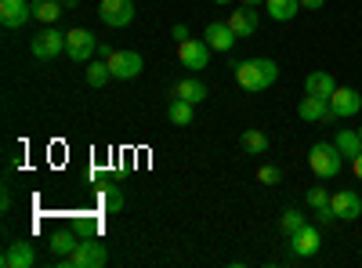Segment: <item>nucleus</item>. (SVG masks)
Returning <instances> with one entry per match:
<instances>
[{
    "label": "nucleus",
    "instance_id": "nucleus-1",
    "mask_svg": "<svg viewBox=\"0 0 362 268\" xmlns=\"http://www.w3.org/2000/svg\"><path fill=\"white\" fill-rule=\"evenodd\" d=\"M235 80L243 91L257 95V91H268V87L279 80V66L272 62V58H247V62L235 66Z\"/></svg>",
    "mask_w": 362,
    "mask_h": 268
},
{
    "label": "nucleus",
    "instance_id": "nucleus-2",
    "mask_svg": "<svg viewBox=\"0 0 362 268\" xmlns=\"http://www.w3.org/2000/svg\"><path fill=\"white\" fill-rule=\"evenodd\" d=\"M105 264H109V247L98 235H83V243L69 257H58V268H105Z\"/></svg>",
    "mask_w": 362,
    "mask_h": 268
},
{
    "label": "nucleus",
    "instance_id": "nucleus-3",
    "mask_svg": "<svg viewBox=\"0 0 362 268\" xmlns=\"http://www.w3.org/2000/svg\"><path fill=\"white\" fill-rule=\"evenodd\" d=\"M341 163H344V153L334 145V141H315L312 153H308V167L315 177H322V182H334V177L341 174Z\"/></svg>",
    "mask_w": 362,
    "mask_h": 268
},
{
    "label": "nucleus",
    "instance_id": "nucleus-4",
    "mask_svg": "<svg viewBox=\"0 0 362 268\" xmlns=\"http://www.w3.org/2000/svg\"><path fill=\"white\" fill-rule=\"evenodd\" d=\"M98 51V40L90 29H73V33H66V54H69V62H90V54Z\"/></svg>",
    "mask_w": 362,
    "mask_h": 268
},
{
    "label": "nucleus",
    "instance_id": "nucleus-5",
    "mask_svg": "<svg viewBox=\"0 0 362 268\" xmlns=\"http://www.w3.org/2000/svg\"><path fill=\"white\" fill-rule=\"evenodd\" d=\"M297 116L305 124H337V112H334V105H329V98H315V95H305L300 98V105H297Z\"/></svg>",
    "mask_w": 362,
    "mask_h": 268
},
{
    "label": "nucleus",
    "instance_id": "nucleus-6",
    "mask_svg": "<svg viewBox=\"0 0 362 268\" xmlns=\"http://www.w3.org/2000/svg\"><path fill=\"white\" fill-rule=\"evenodd\" d=\"M29 51H33L37 58H44V62H51V58H58L66 51V33H58L54 25H47L44 33H37L33 40H29Z\"/></svg>",
    "mask_w": 362,
    "mask_h": 268
},
{
    "label": "nucleus",
    "instance_id": "nucleus-7",
    "mask_svg": "<svg viewBox=\"0 0 362 268\" xmlns=\"http://www.w3.org/2000/svg\"><path fill=\"white\" fill-rule=\"evenodd\" d=\"M98 18H102L109 29H124V25H131V22H134V0H102Z\"/></svg>",
    "mask_w": 362,
    "mask_h": 268
},
{
    "label": "nucleus",
    "instance_id": "nucleus-8",
    "mask_svg": "<svg viewBox=\"0 0 362 268\" xmlns=\"http://www.w3.org/2000/svg\"><path fill=\"white\" fill-rule=\"evenodd\" d=\"M105 62H109V69H112V80H134V76L145 69V62H141L138 51H112Z\"/></svg>",
    "mask_w": 362,
    "mask_h": 268
},
{
    "label": "nucleus",
    "instance_id": "nucleus-9",
    "mask_svg": "<svg viewBox=\"0 0 362 268\" xmlns=\"http://www.w3.org/2000/svg\"><path fill=\"white\" fill-rule=\"evenodd\" d=\"M210 51H214V47H210L206 40H192V37L177 44V58H181V66H185V69H206Z\"/></svg>",
    "mask_w": 362,
    "mask_h": 268
},
{
    "label": "nucleus",
    "instance_id": "nucleus-10",
    "mask_svg": "<svg viewBox=\"0 0 362 268\" xmlns=\"http://www.w3.org/2000/svg\"><path fill=\"white\" fill-rule=\"evenodd\" d=\"M29 18H33L29 0H0V25L4 29H22Z\"/></svg>",
    "mask_w": 362,
    "mask_h": 268
},
{
    "label": "nucleus",
    "instance_id": "nucleus-11",
    "mask_svg": "<svg viewBox=\"0 0 362 268\" xmlns=\"http://www.w3.org/2000/svg\"><path fill=\"white\" fill-rule=\"evenodd\" d=\"M329 206H334V214H337L341 221H355V218H362V196L351 192V189L334 192V196H329Z\"/></svg>",
    "mask_w": 362,
    "mask_h": 268
},
{
    "label": "nucleus",
    "instance_id": "nucleus-12",
    "mask_svg": "<svg viewBox=\"0 0 362 268\" xmlns=\"http://www.w3.org/2000/svg\"><path fill=\"white\" fill-rule=\"evenodd\" d=\"M0 264H4V268H29V264H37V250H33V243H25V240L8 243L4 254H0Z\"/></svg>",
    "mask_w": 362,
    "mask_h": 268
},
{
    "label": "nucleus",
    "instance_id": "nucleus-13",
    "mask_svg": "<svg viewBox=\"0 0 362 268\" xmlns=\"http://www.w3.org/2000/svg\"><path fill=\"white\" fill-rule=\"evenodd\" d=\"M319 247H322L319 225H305L300 232H293V235H290V250H293L297 257H312V254H319Z\"/></svg>",
    "mask_w": 362,
    "mask_h": 268
},
{
    "label": "nucleus",
    "instance_id": "nucleus-14",
    "mask_svg": "<svg viewBox=\"0 0 362 268\" xmlns=\"http://www.w3.org/2000/svg\"><path fill=\"white\" fill-rule=\"evenodd\" d=\"M228 25H232V33L239 37V40H250L254 33H257V8H239V11H232L228 18H225Z\"/></svg>",
    "mask_w": 362,
    "mask_h": 268
},
{
    "label": "nucleus",
    "instance_id": "nucleus-15",
    "mask_svg": "<svg viewBox=\"0 0 362 268\" xmlns=\"http://www.w3.org/2000/svg\"><path fill=\"white\" fill-rule=\"evenodd\" d=\"M203 40L210 44V47H214V51H221V54H228L232 47H235V33H232V25L228 22H210L206 25V33H203Z\"/></svg>",
    "mask_w": 362,
    "mask_h": 268
},
{
    "label": "nucleus",
    "instance_id": "nucleus-16",
    "mask_svg": "<svg viewBox=\"0 0 362 268\" xmlns=\"http://www.w3.org/2000/svg\"><path fill=\"white\" fill-rule=\"evenodd\" d=\"M329 105H334L337 120H341V116H355L362 109V95L355 91V87H337V91L329 95Z\"/></svg>",
    "mask_w": 362,
    "mask_h": 268
},
{
    "label": "nucleus",
    "instance_id": "nucleus-17",
    "mask_svg": "<svg viewBox=\"0 0 362 268\" xmlns=\"http://www.w3.org/2000/svg\"><path fill=\"white\" fill-rule=\"evenodd\" d=\"M337 91V80L329 76L326 69H315V73H308L305 76V95H315V98H329Z\"/></svg>",
    "mask_w": 362,
    "mask_h": 268
},
{
    "label": "nucleus",
    "instance_id": "nucleus-18",
    "mask_svg": "<svg viewBox=\"0 0 362 268\" xmlns=\"http://www.w3.org/2000/svg\"><path fill=\"white\" fill-rule=\"evenodd\" d=\"M80 243H83V232H80V228L58 232V235H51V254H54V257H69Z\"/></svg>",
    "mask_w": 362,
    "mask_h": 268
},
{
    "label": "nucleus",
    "instance_id": "nucleus-19",
    "mask_svg": "<svg viewBox=\"0 0 362 268\" xmlns=\"http://www.w3.org/2000/svg\"><path fill=\"white\" fill-rule=\"evenodd\" d=\"M174 98H185V102L199 105V102L206 98V83H203V80H196V76L177 80V87H174Z\"/></svg>",
    "mask_w": 362,
    "mask_h": 268
},
{
    "label": "nucleus",
    "instance_id": "nucleus-20",
    "mask_svg": "<svg viewBox=\"0 0 362 268\" xmlns=\"http://www.w3.org/2000/svg\"><path fill=\"white\" fill-rule=\"evenodd\" d=\"M167 120H170L174 127H189V124L196 120V105L185 102V98H174V102L167 105Z\"/></svg>",
    "mask_w": 362,
    "mask_h": 268
},
{
    "label": "nucleus",
    "instance_id": "nucleus-21",
    "mask_svg": "<svg viewBox=\"0 0 362 268\" xmlns=\"http://www.w3.org/2000/svg\"><path fill=\"white\" fill-rule=\"evenodd\" d=\"M264 11L276 22H290V18H297V11H305V8H300V0H264Z\"/></svg>",
    "mask_w": 362,
    "mask_h": 268
},
{
    "label": "nucleus",
    "instance_id": "nucleus-22",
    "mask_svg": "<svg viewBox=\"0 0 362 268\" xmlns=\"http://www.w3.org/2000/svg\"><path fill=\"white\" fill-rule=\"evenodd\" d=\"M239 145H243L250 156H264V153H268V134L257 131V127H247L243 138H239Z\"/></svg>",
    "mask_w": 362,
    "mask_h": 268
},
{
    "label": "nucleus",
    "instance_id": "nucleus-23",
    "mask_svg": "<svg viewBox=\"0 0 362 268\" xmlns=\"http://www.w3.org/2000/svg\"><path fill=\"white\" fill-rule=\"evenodd\" d=\"M334 145L344 153V160H355V156L362 153V134H358V131H341V134L334 138Z\"/></svg>",
    "mask_w": 362,
    "mask_h": 268
},
{
    "label": "nucleus",
    "instance_id": "nucleus-24",
    "mask_svg": "<svg viewBox=\"0 0 362 268\" xmlns=\"http://www.w3.org/2000/svg\"><path fill=\"white\" fill-rule=\"evenodd\" d=\"M62 15V0H37L33 4V18H40L44 25H54Z\"/></svg>",
    "mask_w": 362,
    "mask_h": 268
},
{
    "label": "nucleus",
    "instance_id": "nucleus-25",
    "mask_svg": "<svg viewBox=\"0 0 362 268\" xmlns=\"http://www.w3.org/2000/svg\"><path fill=\"white\" fill-rule=\"evenodd\" d=\"M308 225V218L300 214V211H283V218H279V232L283 235H293V232H300Z\"/></svg>",
    "mask_w": 362,
    "mask_h": 268
},
{
    "label": "nucleus",
    "instance_id": "nucleus-26",
    "mask_svg": "<svg viewBox=\"0 0 362 268\" xmlns=\"http://www.w3.org/2000/svg\"><path fill=\"white\" fill-rule=\"evenodd\" d=\"M109 76H112L109 62H87V83H90V87H105Z\"/></svg>",
    "mask_w": 362,
    "mask_h": 268
},
{
    "label": "nucleus",
    "instance_id": "nucleus-27",
    "mask_svg": "<svg viewBox=\"0 0 362 268\" xmlns=\"http://www.w3.org/2000/svg\"><path fill=\"white\" fill-rule=\"evenodd\" d=\"M102 206H105L109 214L124 211V192H119V185H105V189H102Z\"/></svg>",
    "mask_w": 362,
    "mask_h": 268
},
{
    "label": "nucleus",
    "instance_id": "nucleus-28",
    "mask_svg": "<svg viewBox=\"0 0 362 268\" xmlns=\"http://www.w3.org/2000/svg\"><path fill=\"white\" fill-rule=\"evenodd\" d=\"M257 182H261V185H279V182H283V170H279L276 163H264V167L257 170Z\"/></svg>",
    "mask_w": 362,
    "mask_h": 268
},
{
    "label": "nucleus",
    "instance_id": "nucleus-29",
    "mask_svg": "<svg viewBox=\"0 0 362 268\" xmlns=\"http://www.w3.org/2000/svg\"><path fill=\"white\" fill-rule=\"evenodd\" d=\"M308 206H312V211H319V206H329V192L322 189V185H315V189H308Z\"/></svg>",
    "mask_w": 362,
    "mask_h": 268
},
{
    "label": "nucleus",
    "instance_id": "nucleus-30",
    "mask_svg": "<svg viewBox=\"0 0 362 268\" xmlns=\"http://www.w3.org/2000/svg\"><path fill=\"white\" fill-rule=\"evenodd\" d=\"M315 221L326 228V225H334L337 221V214H334V206H319V211H315Z\"/></svg>",
    "mask_w": 362,
    "mask_h": 268
},
{
    "label": "nucleus",
    "instance_id": "nucleus-31",
    "mask_svg": "<svg viewBox=\"0 0 362 268\" xmlns=\"http://www.w3.org/2000/svg\"><path fill=\"white\" fill-rule=\"evenodd\" d=\"M170 37H174V40H177V44H181V40H189V37H192V33H189V25H181V22H177V25H174V29H170Z\"/></svg>",
    "mask_w": 362,
    "mask_h": 268
},
{
    "label": "nucleus",
    "instance_id": "nucleus-32",
    "mask_svg": "<svg viewBox=\"0 0 362 268\" xmlns=\"http://www.w3.org/2000/svg\"><path fill=\"white\" fill-rule=\"evenodd\" d=\"M326 4V0H300V8H305V11H319Z\"/></svg>",
    "mask_w": 362,
    "mask_h": 268
},
{
    "label": "nucleus",
    "instance_id": "nucleus-33",
    "mask_svg": "<svg viewBox=\"0 0 362 268\" xmlns=\"http://www.w3.org/2000/svg\"><path fill=\"white\" fill-rule=\"evenodd\" d=\"M0 211H4V214L11 211V189H4V196H0Z\"/></svg>",
    "mask_w": 362,
    "mask_h": 268
},
{
    "label": "nucleus",
    "instance_id": "nucleus-34",
    "mask_svg": "<svg viewBox=\"0 0 362 268\" xmlns=\"http://www.w3.org/2000/svg\"><path fill=\"white\" fill-rule=\"evenodd\" d=\"M351 170H355V177H358V182H362V153L351 160Z\"/></svg>",
    "mask_w": 362,
    "mask_h": 268
},
{
    "label": "nucleus",
    "instance_id": "nucleus-35",
    "mask_svg": "<svg viewBox=\"0 0 362 268\" xmlns=\"http://www.w3.org/2000/svg\"><path fill=\"white\" fill-rule=\"evenodd\" d=\"M243 8H264V0H239Z\"/></svg>",
    "mask_w": 362,
    "mask_h": 268
},
{
    "label": "nucleus",
    "instance_id": "nucleus-36",
    "mask_svg": "<svg viewBox=\"0 0 362 268\" xmlns=\"http://www.w3.org/2000/svg\"><path fill=\"white\" fill-rule=\"evenodd\" d=\"M80 4V0H62V8H76Z\"/></svg>",
    "mask_w": 362,
    "mask_h": 268
},
{
    "label": "nucleus",
    "instance_id": "nucleus-37",
    "mask_svg": "<svg viewBox=\"0 0 362 268\" xmlns=\"http://www.w3.org/2000/svg\"><path fill=\"white\" fill-rule=\"evenodd\" d=\"M214 4H232V0H214Z\"/></svg>",
    "mask_w": 362,
    "mask_h": 268
},
{
    "label": "nucleus",
    "instance_id": "nucleus-38",
    "mask_svg": "<svg viewBox=\"0 0 362 268\" xmlns=\"http://www.w3.org/2000/svg\"><path fill=\"white\" fill-rule=\"evenodd\" d=\"M358 134H362V127H358Z\"/></svg>",
    "mask_w": 362,
    "mask_h": 268
}]
</instances>
